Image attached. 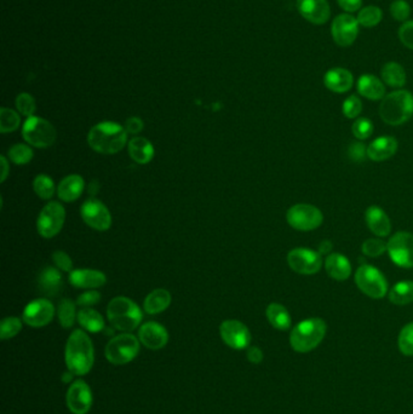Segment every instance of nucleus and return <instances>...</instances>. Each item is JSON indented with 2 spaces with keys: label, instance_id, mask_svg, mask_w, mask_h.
<instances>
[{
  "label": "nucleus",
  "instance_id": "1a4fd4ad",
  "mask_svg": "<svg viewBox=\"0 0 413 414\" xmlns=\"http://www.w3.org/2000/svg\"><path fill=\"white\" fill-rule=\"evenodd\" d=\"M286 220L293 229L310 231L318 229L323 224L324 215L316 206L309 204H297L289 208Z\"/></svg>",
  "mask_w": 413,
  "mask_h": 414
},
{
  "label": "nucleus",
  "instance_id": "4d7b16f0",
  "mask_svg": "<svg viewBox=\"0 0 413 414\" xmlns=\"http://www.w3.org/2000/svg\"><path fill=\"white\" fill-rule=\"evenodd\" d=\"M73 376H75V374H73L71 371H70V372H66L65 374H63L62 381H65V383H68V381H71L72 379H73Z\"/></svg>",
  "mask_w": 413,
  "mask_h": 414
},
{
  "label": "nucleus",
  "instance_id": "a878e982",
  "mask_svg": "<svg viewBox=\"0 0 413 414\" xmlns=\"http://www.w3.org/2000/svg\"><path fill=\"white\" fill-rule=\"evenodd\" d=\"M63 279L58 269L47 267L38 276V288L47 296H56L61 291Z\"/></svg>",
  "mask_w": 413,
  "mask_h": 414
},
{
  "label": "nucleus",
  "instance_id": "58836bf2",
  "mask_svg": "<svg viewBox=\"0 0 413 414\" xmlns=\"http://www.w3.org/2000/svg\"><path fill=\"white\" fill-rule=\"evenodd\" d=\"M21 330H22V321L19 320V317H15V316L5 317L0 324V338L3 340L14 338L15 336H17L21 332Z\"/></svg>",
  "mask_w": 413,
  "mask_h": 414
},
{
  "label": "nucleus",
  "instance_id": "4c0bfd02",
  "mask_svg": "<svg viewBox=\"0 0 413 414\" xmlns=\"http://www.w3.org/2000/svg\"><path fill=\"white\" fill-rule=\"evenodd\" d=\"M8 156H9L10 160L16 165H26L33 159L34 154L31 147L19 143V144H15L10 148Z\"/></svg>",
  "mask_w": 413,
  "mask_h": 414
},
{
  "label": "nucleus",
  "instance_id": "a211bd4d",
  "mask_svg": "<svg viewBox=\"0 0 413 414\" xmlns=\"http://www.w3.org/2000/svg\"><path fill=\"white\" fill-rule=\"evenodd\" d=\"M297 10L303 19L313 24H324L331 16L327 0H297Z\"/></svg>",
  "mask_w": 413,
  "mask_h": 414
},
{
  "label": "nucleus",
  "instance_id": "4468645a",
  "mask_svg": "<svg viewBox=\"0 0 413 414\" xmlns=\"http://www.w3.org/2000/svg\"><path fill=\"white\" fill-rule=\"evenodd\" d=\"M55 316V306L47 298H39L31 301L24 308L22 320L26 325L39 329L49 325Z\"/></svg>",
  "mask_w": 413,
  "mask_h": 414
},
{
  "label": "nucleus",
  "instance_id": "de8ad7c7",
  "mask_svg": "<svg viewBox=\"0 0 413 414\" xmlns=\"http://www.w3.org/2000/svg\"><path fill=\"white\" fill-rule=\"evenodd\" d=\"M101 301V293L97 291H88L81 293L78 299H76V306H83V308H91L96 306Z\"/></svg>",
  "mask_w": 413,
  "mask_h": 414
},
{
  "label": "nucleus",
  "instance_id": "412c9836",
  "mask_svg": "<svg viewBox=\"0 0 413 414\" xmlns=\"http://www.w3.org/2000/svg\"><path fill=\"white\" fill-rule=\"evenodd\" d=\"M106 281V275L94 269H78L70 275V283L76 288H102Z\"/></svg>",
  "mask_w": 413,
  "mask_h": 414
},
{
  "label": "nucleus",
  "instance_id": "e433bc0d",
  "mask_svg": "<svg viewBox=\"0 0 413 414\" xmlns=\"http://www.w3.org/2000/svg\"><path fill=\"white\" fill-rule=\"evenodd\" d=\"M21 119L17 112L13 109H0V132L1 133H10L19 129Z\"/></svg>",
  "mask_w": 413,
  "mask_h": 414
},
{
  "label": "nucleus",
  "instance_id": "f3484780",
  "mask_svg": "<svg viewBox=\"0 0 413 414\" xmlns=\"http://www.w3.org/2000/svg\"><path fill=\"white\" fill-rule=\"evenodd\" d=\"M67 407L73 414H86L92 406V392L86 381H75L66 395Z\"/></svg>",
  "mask_w": 413,
  "mask_h": 414
},
{
  "label": "nucleus",
  "instance_id": "ea45409f",
  "mask_svg": "<svg viewBox=\"0 0 413 414\" xmlns=\"http://www.w3.org/2000/svg\"><path fill=\"white\" fill-rule=\"evenodd\" d=\"M398 345L400 353L404 354L405 356H413V322L400 331Z\"/></svg>",
  "mask_w": 413,
  "mask_h": 414
},
{
  "label": "nucleus",
  "instance_id": "6ab92c4d",
  "mask_svg": "<svg viewBox=\"0 0 413 414\" xmlns=\"http://www.w3.org/2000/svg\"><path fill=\"white\" fill-rule=\"evenodd\" d=\"M138 339L146 348L160 350L169 342V333L164 326L154 321H149L140 327Z\"/></svg>",
  "mask_w": 413,
  "mask_h": 414
},
{
  "label": "nucleus",
  "instance_id": "473e14b6",
  "mask_svg": "<svg viewBox=\"0 0 413 414\" xmlns=\"http://www.w3.org/2000/svg\"><path fill=\"white\" fill-rule=\"evenodd\" d=\"M389 301L395 306H406L413 301V281L395 283L389 292Z\"/></svg>",
  "mask_w": 413,
  "mask_h": 414
},
{
  "label": "nucleus",
  "instance_id": "aec40b11",
  "mask_svg": "<svg viewBox=\"0 0 413 414\" xmlns=\"http://www.w3.org/2000/svg\"><path fill=\"white\" fill-rule=\"evenodd\" d=\"M324 84L330 91L336 94H344L352 89L354 84V76L352 73L344 68H332L326 72L324 76Z\"/></svg>",
  "mask_w": 413,
  "mask_h": 414
},
{
  "label": "nucleus",
  "instance_id": "c03bdc74",
  "mask_svg": "<svg viewBox=\"0 0 413 414\" xmlns=\"http://www.w3.org/2000/svg\"><path fill=\"white\" fill-rule=\"evenodd\" d=\"M390 14L396 21L406 22L411 15V6L405 0H395L390 4Z\"/></svg>",
  "mask_w": 413,
  "mask_h": 414
},
{
  "label": "nucleus",
  "instance_id": "f03ea898",
  "mask_svg": "<svg viewBox=\"0 0 413 414\" xmlns=\"http://www.w3.org/2000/svg\"><path fill=\"white\" fill-rule=\"evenodd\" d=\"M127 132L125 127L112 122L95 125L88 135L91 149L99 154H115L127 146Z\"/></svg>",
  "mask_w": 413,
  "mask_h": 414
},
{
  "label": "nucleus",
  "instance_id": "72a5a7b5",
  "mask_svg": "<svg viewBox=\"0 0 413 414\" xmlns=\"http://www.w3.org/2000/svg\"><path fill=\"white\" fill-rule=\"evenodd\" d=\"M76 303L71 299H62L60 306H58V321L63 329H71L75 324V320L78 319L76 310H75Z\"/></svg>",
  "mask_w": 413,
  "mask_h": 414
},
{
  "label": "nucleus",
  "instance_id": "4be33fe9",
  "mask_svg": "<svg viewBox=\"0 0 413 414\" xmlns=\"http://www.w3.org/2000/svg\"><path fill=\"white\" fill-rule=\"evenodd\" d=\"M396 151H398V141L394 137H378L367 147V158L373 161L388 160L394 156Z\"/></svg>",
  "mask_w": 413,
  "mask_h": 414
},
{
  "label": "nucleus",
  "instance_id": "3c124183",
  "mask_svg": "<svg viewBox=\"0 0 413 414\" xmlns=\"http://www.w3.org/2000/svg\"><path fill=\"white\" fill-rule=\"evenodd\" d=\"M125 130H127V133L137 135L143 130V122L137 117L127 119V123H125Z\"/></svg>",
  "mask_w": 413,
  "mask_h": 414
},
{
  "label": "nucleus",
  "instance_id": "6e6d98bb",
  "mask_svg": "<svg viewBox=\"0 0 413 414\" xmlns=\"http://www.w3.org/2000/svg\"><path fill=\"white\" fill-rule=\"evenodd\" d=\"M331 249H332V244H331V242H330V241L327 240L323 241V242L320 244L319 251H318V252H319V254H321V256H323V254H329Z\"/></svg>",
  "mask_w": 413,
  "mask_h": 414
},
{
  "label": "nucleus",
  "instance_id": "79ce46f5",
  "mask_svg": "<svg viewBox=\"0 0 413 414\" xmlns=\"http://www.w3.org/2000/svg\"><path fill=\"white\" fill-rule=\"evenodd\" d=\"M16 108L19 110V113L29 118V117H33L34 112L37 109V104L31 94H21L16 99Z\"/></svg>",
  "mask_w": 413,
  "mask_h": 414
},
{
  "label": "nucleus",
  "instance_id": "c85d7f7f",
  "mask_svg": "<svg viewBox=\"0 0 413 414\" xmlns=\"http://www.w3.org/2000/svg\"><path fill=\"white\" fill-rule=\"evenodd\" d=\"M170 304H171L170 292L164 288H156L146 297L143 308H145L147 314L155 315V314H160V313L166 310Z\"/></svg>",
  "mask_w": 413,
  "mask_h": 414
},
{
  "label": "nucleus",
  "instance_id": "c9c22d12",
  "mask_svg": "<svg viewBox=\"0 0 413 414\" xmlns=\"http://www.w3.org/2000/svg\"><path fill=\"white\" fill-rule=\"evenodd\" d=\"M33 189L35 194L42 200H49L54 197L56 187L52 181L51 177L47 174H38L34 179Z\"/></svg>",
  "mask_w": 413,
  "mask_h": 414
},
{
  "label": "nucleus",
  "instance_id": "f257e3e1",
  "mask_svg": "<svg viewBox=\"0 0 413 414\" xmlns=\"http://www.w3.org/2000/svg\"><path fill=\"white\" fill-rule=\"evenodd\" d=\"M65 361L68 371L75 376H85L94 367V345L84 331L75 330L67 340Z\"/></svg>",
  "mask_w": 413,
  "mask_h": 414
},
{
  "label": "nucleus",
  "instance_id": "c756f323",
  "mask_svg": "<svg viewBox=\"0 0 413 414\" xmlns=\"http://www.w3.org/2000/svg\"><path fill=\"white\" fill-rule=\"evenodd\" d=\"M269 324L279 331H287L291 327V316L289 314L286 308L279 304V303H272L269 304L266 310Z\"/></svg>",
  "mask_w": 413,
  "mask_h": 414
},
{
  "label": "nucleus",
  "instance_id": "9b49d317",
  "mask_svg": "<svg viewBox=\"0 0 413 414\" xmlns=\"http://www.w3.org/2000/svg\"><path fill=\"white\" fill-rule=\"evenodd\" d=\"M390 259L401 268H413V234L395 233L387 242Z\"/></svg>",
  "mask_w": 413,
  "mask_h": 414
},
{
  "label": "nucleus",
  "instance_id": "37998d69",
  "mask_svg": "<svg viewBox=\"0 0 413 414\" xmlns=\"http://www.w3.org/2000/svg\"><path fill=\"white\" fill-rule=\"evenodd\" d=\"M343 114L347 117L348 119H355L360 115L362 110V99H359L355 94L349 96L342 106Z\"/></svg>",
  "mask_w": 413,
  "mask_h": 414
},
{
  "label": "nucleus",
  "instance_id": "2f4dec72",
  "mask_svg": "<svg viewBox=\"0 0 413 414\" xmlns=\"http://www.w3.org/2000/svg\"><path fill=\"white\" fill-rule=\"evenodd\" d=\"M382 81L391 88H403L406 84V72L404 67L396 62L385 63L380 71Z\"/></svg>",
  "mask_w": 413,
  "mask_h": 414
},
{
  "label": "nucleus",
  "instance_id": "393cba45",
  "mask_svg": "<svg viewBox=\"0 0 413 414\" xmlns=\"http://www.w3.org/2000/svg\"><path fill=\"white\" fill-rule=\"evenodd\" d=\"M325 269L330 278L337 281H344L352 275L350 262L341 254H329L325 260Z\"/></svg>",
  "mask_w": 413,
  "mask_h": 414
},
{
  "label": "nucleus",
  "instance_id": "0eeeda50",
  "mask_svg": "<svg viewBox=\"0 0 413 414\" xmlns=\"http://www.w3.org/2000/svg\"><path fill=\"white\" fill-rule=\"evenodd\" d=\"M22 136L29 146L47 148L56 141V130L45 119L29 117L22 127Z\"/></svg>",
  "mask_w": 413,
  "mask_h": 414
},
{
  "label": "nucleus",
  "instance_id": "cd10ccee",
  "mask_svg": "<svg viewBox=\"0 0 413 414\" xmlns=\"http://www.w3.org/2000/svg\"><path fill=\"white\" fill-rule=\"evenodd\" d=\"M129 154L137 164H148L154 156V147L145 137H135L129 142Z\"/></svg>",
  "mask_w": 413,
  "mask_h": 414
},
{
  "label": "nucleus",
  "instance_id": "f704fd0d",
  "mask_svg": "<svg viewBox=\"0 0 413 414\" xmlns=\"http://www.w3.org/2000/svg\"><path fill=\"white\" fill-rule=\"evenodd\" d=\"M382 16H383L382 10L378 6L370 5V6H366V8H364V9L359 11L357 19L359 24L362 27L372 28V27H375L377 24H380L382 21Z\"/></svg>",
  "mask_w": 413,
  "mask_h": 414
},
{
  "label": "nucleus",
  "instance_id": "8fccbe9b",
  "mask_svg": "<svg viewBox=\"0 0 413 414\" xmlns=\"http://www.w3.org/2000/svg\"><path fill=\"white\" fill-rule=\"evenodd\" d=\"M349 156L354 161H362L367 156V148L362 143H354L349 148Z\"/></svg>",
  "mask_w": 413,
  "mask_h": 414
},
{
  "label": "nucleus",
  "instance_id": "603ef678",
  "mask_svg": "<svg viewBox=\"0 0 413 414\" xmlns=\"http://www.w3.org/2000/svg\"><path fill=\"white\" fill-rule=\"evenodd\" d=\"M338 5L347 13H355L362 9V0H337Z\"/></svg>",
  "mask_w": 413,
  "mask_h": 414
},
{
  "label": "nucleus",
  "instance_id": "dca6fc26",
  "mask_svg": "<svg viewBox=\"0 0 413 414\" xmlns=\"http://www.w3.org/2000/svg\"><path fill=\"white\" fill-rule=\"evenodd\" d=\"M221 338L228 347L235 350L249 348L251 343L250 330L238 320H225L220 326Z\"/></svg>",
  "mask_w": 413,
  "mask_h": 414
},
{
  "label": "nucleus",
  "instance_id": "5701e85b",
  "mask_svg": "<svg viewBox=\"0 0 413 414\" xmlns=\"http://www.w3.org/2000/svg\"><path fill=\"white\" fill-rule=\"evenodd\" d=\"M365 221L369 229L375 235L384 238L388 236L391 231V223L389 217L380 207L370 206L365 212Z\"/></svg>",
  "mask_w": 413,
  "mask_h": 414
},
{
  "label": "nucleus",
  "instance_id": "bb28decb",
  "mask_svg": "<svg viewBox=\"0 0 413 414\" xmlns=\"http://www.w3.org/2000/svg\"><path fill=\"white\" fill-rule=\"evenodd\" d=\"M357 91L365 99L372 101L384 99L385 88L383 81L371 74H364L359 78Z\"/></svg>",
  "mask_w": 413,
  "mask_h": 414
},
{
  "label": "nucleus",
  "instance_id": "20e7f679",
  "mask_svg": "<svg viewBox=\"0 0 413 414\" xmlns=\"http://www.w3.org/2000/svg\"><path fill=\"white\" fill-rule=\"evenodd\" d=\"M107 317L111 325L122 332L136 330L143 319L141 309L127 297H115L107 306Z\"/></svg>",
  "mask_w": 413,
  "mask_h": 414
},
{
  "label": "nucleus",
  "instance_id": "ddd939ff",
  "mask_svg": "<svg viewBox=\"0 0 413 414\" xmlns=\"http://www.w3.org/2000/svg\"><path fill=\"white\" fill-rule=\"evenodd\" d=\"M83 221L95 231H108L112 226V216L107 206L97 199L86 200L80 208Z\"/></svg>",
  "mask_w": 413,
  "mask_h": 414
},
{
  "label": "nucleus",
  "instance_id": "f8f14e48",
  "mask_svg": "<svg viewBox=\"0 0 413 414\" xmlns=\"http://www.w3.org/2000/svg\"><path fill=\"white\" fill-rule=\"evenodd\" d=\"M290 268L300 275H313L323 268V257L313 249H295L287 254Z\"/></svg>",
  "mask_w": 413,
  "mask_h": 414
},
{
  "label": "nucleus",
  "instance_id": "864d4df0",
  "mask_svg": "<svg viewBox=\"0 0 413 414\" xmlns=\"http://www.w3.org/2000/svg\"><path fill=\"white\" fill-rule=\"evenodd\" d=\"M246 356L250 363H254V365H259L262 363L263 353L261 349L257 347H249L248 351H246Z\"/></svg>",
  "mask_w": 413,
  "mask_h": 414
},
{
  "label": "nucleus",
  "instance_id": "b1692460",
  "mask_svg": "<svg viewBox=\"0 0 413 414\" xmlns=\"http://www.w3.org/2000/svg\"><path fill=\"white\" fill-rule=\"evenodd\" d=\"M85 188L84 179L79 174H71L62 179L57 187V195L62 201L73 203L80 198Z\"/></svg>",
  "mask_w": 413,
  "mask_h": 414
},
{
  "label": "nucleus",
  "instance_id": "7ed1b4c3",
  "mask_svg": "<svg viewBox=\"0 0 413 414\" xmlns=\"http://www.w3.org/2000/svg\"><path fill=\"white\" fill-rule=\"evenodd\" d=\"M380 115L385 124L393 126L409 122L413 117V94L406 90L387 94L380 102Z\"/></svg>",
  "mask_w": 413,
  "mask_h": 414
},
{
  "label": "nucleus",
  "instance_id": "39448f33",
  "mask_svg": "<svg viewBox=\"0 0 413 414\" xmlns=\"http://www.w3.org/2000/svg\"><path fill=\"white\" fill-rule=\"evenodd\" d=\"M326 322L320 317L300 321L290 334V344L297 353H309L326 336Z\"/></svg>",
  "mask_w": 413,
  "mask_h": 414
},
{
  "label": "nucleus",
  "instance_id": "a19ab883",
  "mask_svg": "<svg viewBox=\"0 0 413 414\" xmlns=\"http://www.w3.org/2000/svg\"><path fill=\"white\" fill-rule=\"evenodd\" d=\"M352 131L357 140H367L373 133V124L370 119H357L353 124Z\"/></svg>",
  "mask_w": 413,
  "mask_h": 414
},
{
  "label": "nucleus",
  "instance_id": "09e8293b",
  "mask_svg": "<svg viewBox=\"0 0 413 414\" xmlns=\"http://www.w3.org/2000/svg\"><path fill=\"white\" fill-rule=\"evenodd\" d=\"M52 260H54L57 269H61L63 272H71L72 268H73V262H72L71 257L63 251L54 252Z\"/></svg>",
  "mask_w": 413,
  "mask_h": 414
},
{
  "label": "nucleus",
  "instance_id": "a18cd8bd",
  "mask_svg": "<svg viewBox=\"0 0 413 414\" xmlns=\"http://www.w3.org/2000/svg\"><path fill=\"white\" fill-rule=\"evenodd\" d=\"M388 251V245L380 239H369L362 244V252L369 257H380Z\"/></svg>",
  "mask_w": 413,
  "mask_h": 414
},
{
  "label": "nucleus",
  "instance_id": "49530a36",
  "mask_svg": "<svg viewBox=\"0 0 413 414\" xmlns=\"http://www.w3.org/2000/svg\"><path fill=\"white\" fill-rule=\"evenodd\" d=\"M400 42L403 45L413 50V21H406L399 29Z\"/></svg>",
  "mask_w": 413,
  "mask_h": 414
},
{
  "label": "nucleus",
  "instance_id": "423d86ee",
  "mask_svg": "<svg viewBox=\"0 0 413 414\" xmlns=\"http://www.w3.org/2000/svg\"><path fill=\"white\" fill-rule=\"evenodd\" d=\"M140 353V340L131 333H122L113 337L104 349V355L113 365L131 363Z\"/></svg>",
  "mask_w": 413,
  "mask_h": 414
},
{
  "label": "nucleus",
  "instance_id": "6e6552de",
  "mask_svg": "<svg viewBox=\"0 0 413 414\" xmlns=\"http://www.w3.org/2000/svg\"><path fill=\"white\" fill-rule=\"evenodd\" d=\"M355 283L362 293L373 299L383 298L388 292V283L383 274L370 264H362L357 268Z\"/></svg>",
  "mask_w": 413,
  "mask_h": 414
},
{
  "label": "nucleus",
  "instance_id": "5fc2aeb1",
  "mask_svg": "<svg viewBox=\"0 0 413 414\" xmlns=\"http://www.w3.org/2000/svg\"><path fill=\"white\" fill-rule=\"evenodd\" d=\"M0 161H1V167H3V172H1V179H0V182L3 183L5 182V179H8V174H9V164H8V160H6V158L5 156H1L0 158Z\"/></svg>",
  "mask_w": 413,
  "mask_h": 414
},
{
  "label": "nucleus",
  "instance_id": "7c9ffc66",
  "mask_svg": "<svg viewBox=\"0 0 413 414\" xmlns=\"http://www.w3.org/2000/svg\"><path fill=\"white\" fill-rule=\"evenodd\" d=\"M78 322L84 330L88 331L90 333H99L106 327L104 316L92 308H83L78 313Z\"/></svg>",
  "mask_w": 413,
  "mask_h": 414
},
{
  "label": "nucleus",
  "instance_id": "2eb2a0df",
  "mask_svg": "<svg viewBox=\"0 0 413 414\" xmlns=\"http://www.w3.org/2000/svg\"><path fill=\"white\" fill-rule=\"evenodd\" d=\"M359 22L352 15H338L331 26V34L338 47H350L357 40L359 34Z\"/></svg>",
  "mask_w": 413,
  "mask_h": 414
},
{
  "label": "nucleus",
  "instance_id": "9d476101",
  "mask_svg": "<svg viewBox=\"0 0 413 414\" xmlns=\"http://www.w3.org/2000/svg\"><path fill=\"white\" fill-rule=\"evenodd\" d=\"M66 221V210L61 204L51 201L42 207L37 221L38 233L45 238L51 239L61 231Z\"/></svg>",
  "mask_w": 413,
  "mask_h": 414
}]
</instances>
